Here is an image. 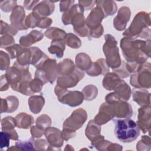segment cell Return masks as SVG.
<instances>
[{
  "instance_id": "1",
  "label": "cell",
  "mask_w": 151,
  "mask_h": 151,
  "mask_svg": "<svg viewBox=\"0 0 151 151\" xmlns=\"http://www.w3.org/2000/svg\"><path fill=\"white\" fill-rule=\"evenodd\" d=\"M150 41H143L125 37L120 41V47L124 58L129 63L142 64L150 57L146 50L150 51L147 44Z\"/></svg>"
},
{
  "instance_id": "2",
  "label": "cell",
  "mask_w": 151,
  "mask_h": 151,
  "mask_svg": "<svg viewBox=\"0 0 151 151\" xmlns=\"http://www.w3.org/2000/svg\"><path fill=\"white\" fill-rule=\"evenodd\" d=\"M115 123L114 133L121 142L129 143L137 138L140 134V129L135 122L129 118L113 119Z\"/></svg>"
},
{
  "instance_id": "3",
  "label": "cell",
  "mask_w": 151,
  "mask_h": 151,
  "mask_svg": "<svg viewBox=\"0 0 151 151\" xmlns=\"http://www.w3.org/2000/svg\"><path fill=\"white\" fill-rule=\"evenodd\" d=\"M87 117V113L84 109H78L74 110L63 123L62 134L64 140L67 141L74 137L76 134V130L81 127Z\"/></svg>"
},
{
  "instance_id": "4",
  "label": "cell",
  "mask_w": 151,
  "mask_h": 151,
  "mask_svg": "<svg viewBox=\"0 0 151 151\" xmlns=\"http://www.w3.org/2000/svg\"><path fill=\"white\" fill-rule=\"evenodd\" d=\"M104 37L105 43L103 45V50L106 58V61L108 66L113 70L121 65L117 41L114 37L110 34H106Z\"/></svg>"
},
{
  "instance_id": "5",
  "label": "cell",
  "mask_w": 151,
  "mask_h": 151,
  "mask_svg": "<svg viewBox=\"0 0 151 151\" xmlns=\"http://www.w3.org/2000/svg\"><path fill=\"white\" fill-rule=\"evenodd\" d=\"M148 15L144 12L138 13L123 35L133 39L137 37L146 38V24L147 21H150V17L147 18Z\"/></svg>"
},
{
  "instance_id": "6",
  "label": "cell",
  "mask_w": 151,
  "mask_h": 151,
  "mask_svg": "<svg viewBox=\"0 0 151 151\" xmlns=\"http://www.w3.org/2000/svg\"><path fill=\"white\" fill-rule=\"evenodd\" d=\"M58 76L56 61L47 58L38 67L35 73V77L40 79L44 84L49 82L52 84Z\"/></svg>"
},
{
  "instance_id": "7",
  "label": "cell",
  "mask_w": 151,
  "mask_h": 151,
  "mask_svg": "<svg viewBox=\"0 0 151 151\" xmlns=\"http://www.w3.org/2000/svg\"><path fill=\"white\" fill-rule=\"evenodd\" d=\"M55 93L60 102L71 107H76L83 103L84 97L82 93L78 91H68L67 88L56 86Z\"/></svg>"
},
{
  "instance_id": "8",
  "label": "cell",
  "mask_w": 151,
  "mask_h": 151,
  "mask_svg": "<svg viewBox=\"0 0 151 151\" xmlns=\"http://www.w3.org/2000/svg\"><path fill=\"white\" fill-rule=\"evenodd\" d=\"M106 101L112 104L114 117L118 118H129L133 114L131 106L125 101L116 99L112 93L108 94L106 97Z\"/></svg>"
},
{
  "instance_id": "9",
  "label": "cell",
  "mask_w": 151,
  "mask_h": 151,
  "mask_svg": "<svg viewBox=\"0 0 151 151\" xmlns=\"http://www.w3.org/2000/svg\"><path fill=\"white\" fill-rule=\"evenodd\" d=\"M84 76V72L76 67L72 73L58 76L57 80V86L63 88L73 87L83 78Z\"/></svg>"
},
{
  "instance_id": "10",
  "label": "cell",
  "mask_w": 151,
  "mask_h": 151,
  "mask_svg": "<svg viewBox=\"0 0 151 151\" xmlns=\"http://www.w3.org/2000/svg\"><path fill=\"white\" fill-rule=\"evenodd\" d=\"M44 134L49 143L47 150H52V147L57 150H60L59 148L63 145L64 140L62 132L54 127H48L45 130Z\"/></svg>"
},
{
  "instance_id": "11",
  "label": "cell",
  "mask_w": 151,
  "mask_h": 151,
  "mask_svg": "<svg viewBox=\"0 0 151 151\" xmlns=\"http://www.w3.org/2000/svg\"><path fill=\"white\" fill-rule=\"evenodd\" d=\"M104 18H105V16L103 10L97 5L96 8L91 10L86 20V25L88 29V32L101 27V22Z\"/></svg>"
},
{
  "instance_id": "12",
  "label": "cell",
  "mask_w": 151,
  "mask_h": 151,
  "mask_svg": "<svg viewBox=\"0 0 151 151\" xmlns=\"http://www.w3.org/2000/svg\"><path fill=\"white\" fill-rule=\"evenodd\" d=\"M114 117V112L113 106L111 104L105 102L103 103L99 109V112L96 116L94 122L99 124L101 125L106 124L107 122L110 121Z\"/></svg>"
},
{
  "instance_id": "13",
  "label": "cell",
  "mask_w": 151,
  "mask_h": 151,
  "mask_svg": "<svg viewBox=\"0 0 151 151\" xmlns=\"http://www.w3.org/2000/svg\"><path fill=\"white\" fill-rule=\"evenodd\" d=\"M9 18L11 25L18 31L28 29L24 22L25 11L21 6L17 5L14 7Z\"/></svg>"
},
{
  "instance_id": "14",
  "label": "cell",
  "mask_w": 151,
  "mask_h": 151,
  "mask_svg": "<svg viewBox=\"0 0 151 151\" xmlns=\"http://www.w3.org/2000/svg\"><path fill=\"white\" fill-rule=\"evenodd\" d=\"M130 17V11L129 8L123 6L120 8L117 15L115 17L113 24L116 29L122 31L126 28L127 22L129 21Z\"/></svg>"
},
{
  "instance_id": "15",
  "label": "cell",
  "mask_w": 151,
  "mask_h": 151,
  "mask_svg": "<svg viewBox=\"0 0 151 151\" xmlns=\"http://www.w3.org/2000/svg\"><path fill=\"white\" fill-rule=\"evenodd\" d=\"M150 107H142L139 110L138 120L137 124L142 131L145 133L150 129Z\"/></svg>"
},
{
  "instance_id": "16",
  "label": "cell",
  "mask_w": 151,
  "mask_h": 151,
  "mask_svg": "<svg viewBox=\"0 0 151 151\" xmlns=\"http://www.w3.org/2000/svg\"><path fill=\"white\" fill-rule=\"evenodd\" d=\"M109 71V67L106 63L104 59L100 58L97 60L95 63H92L90 68L86 71L88 75L90 76H98L104 75Z\"/></svg>"
},
{
  "instance_id": "17",
  "label": "cell",
  "mask_w": 151,
  "mask_h": 151,
  "mask_svg": "<svg viewBox=\"0 0 151 151\" xmlns=\"http://www.w3.org/2000/svg\"><path fill=\"white\" fill-rule=\"evenodd\" d=\"M114 90L113 94L117 99L122 101H127L129 99L131 94V89L124 80H120Z\"/></svg>"
},
{
  "instance_id": "18",
  "label": "cell",
  "mask_w": 151,
  "mask_h": 151,
  "mask_svg": "<svg viewBox=\"0 0 151 151\" xmlns=\"http://www.w3.org/2000/svg\"><path fill=\"white\" fill-rule=\"evenodd\" d=\"M19 106L18 99L12 96L1 99V113H12L15 111Z\"/></svg>"
},
{
  "instance_id": "19",
  "label": "cell",
  "mask_w": 151,
  "mask_h": 151,
  "mask_svg": "<svg viewBox=\"0 0 151 151\" xmlns=\"http://www.w3.org/2000/svg\"><path fill=\"white\" fill-rule=\"evenodd\" d=\"M43 34L39 31L33 30L28 35L21 37L19 39L20 45L24 47H27L40 41L43 38Z\"/></svg>"
},
{
  "instance_id": "20",
  "label": "cell",
  "mask_w": 151,
  "mask_h": 151,
  "mask_svg": "<svg viewBox=\"0 0 151 151\" xmlns=\"http://www.w3.org/2000/svg\"><path fill=\"white\" fill-rule=\"evenodd\" d=\"M16 126L15 118L12 116H7L1 120V129L2 131L8 132L12 136V140H18V134L14 130Z\"/></svg>"
},
{
  "instance_id": "21",
  "label": "cell",
  "mask_w": 151,
  "mask_h": 151,
  "mask_svg": "<svg viewBox=\"0 0 151 151\" xmlns=\"http://www.w3.org/2000/svg\"><path fill=\"white\" fill-rule=\"evenodd\" d=\"M150 93L145 89H134L133 91V100L142 107L150 105Z\"/></svg>"
},
{
  "instance_id": "22",
  "label": "cell",
  "mask_w": 151,
  "mask_h": 151,
  "mask_svg": "<svg viewBox=\"0 0 151 151\" xmlns=\"http://www.w3.org/2000/svg\"><path fill=\"white\" fill-rule=\"evenodd\" d=\"M54 10V5L52 4V2L49 1H42L34 8V11L36 12L39 15L42 17L51 15Z\"/></svg>"
},
{
  "instance_id": "23",
  "label": "cell",
  "mask_w": 151,
  "mask_h": 151,
  "mask_svg": "<svg viewBox=\"0 0 151 151\" xmlns=\"http://www.w3.org/2000/svg\"><path fill=\"white\" fill-rule=\"evenodd\" d=\"M16 126L20 129H28L34 123V118L26 113H21L15 117Z\"/></svg>"
},
{
  "instance_id": "24",
  "label": "cell",
  "mask_w": 151,
  "mask_h": 151,
  "mask_svg": "<svg viewBox=\"0 0 151 151\" xmlns=\"http://www.w3.org/2000/svg\"><path fill=\"white\" fill-rule=\"evenodd\" d=\"M28 105L30 110L34 114L40 113L44 105L45 100L42 95L33 96L28 99Z\"/></svg>"
},
{
  "instance_id": "25",
  "label": "cell",
  "mask_w": 151,
  "mask_h": 151,
  "mask_svg": "<svg viewBox=\"0 0 151 151\" xmlns=\"http://www.w3.org/2000/svg\"><path fill=\"white\" fill-rule=\"evenodd\" d=\"M120 77L113 73H109L105 75L103 80V86L107 90H113L120 82Z\"/></svg>"
},
{
  "instance_id": "26",
  "label": "cell",
  "mask_w": 151,
  "mask_h": 151,
  "mask_svg": "<svg viewBox=\"0 0 151 151\" xmlns=\"http://www.w3.org/2000/svg\"><path fill=\"white\" fill-rule=\"evenodd\" d=\"M76 68V67L74 63L70 59H65L57 65L58 73L60 76L70 74L72 73Z\"/></svg>"
},
{
  "instance_id": "27",
  "label": "cell",
  "mask_w": 151,
  "mask_h": 151,
  "mask_svg": "<svg viewBox=\"0 0 151 151\" xmlns=\"http://www.w3.org/2000/svg\"><path fill=\"white\" fill-rule=\"evenodd\" d=\"M92 62L90 57L85 53H79L76 57V65L82 71H87L91 66Z\"/></svg>"
},
{
  "instance_id": "28",
  "label": "cell",
  "mask_w": 151,
  "mask_h": 151,
  "mask_svg": "<svg viewBox=\"0 0 151 151\" xmlns=\"http://www.w3.org/2000/svg\"><path fill=\"white\" fill-rule=\"evenodd\" d=\"M96 3L97 4V5L101 8L105 17L109 15H113L117 11V6L114 1H96Z\"/></svg>"
},
{
  "instance_id": "29",
  "label": "cell",
  "mask_w": 151,
  "mask_h": 151,
  "mask_svg": "<svg viewBox=\"0 0 151 151\" xmlns=\"http://www.w3.org/2000/svg\"><path fill=\"white\" fill-rule=\"evenodd\" d=\"M100 130L101 127L100 125L96 124L93 120H91L88 123L85 130V133L87 138L90 140L93 141L94 139L100 135Z\"/></svg>"
},
{
  "instance_id": "30",
  "label": "cell",
  "mask_w": 151,
  "mask_h": 151,
  "mask_svg": "<svg viewBox=\"0 0 151 151\" xmlns=\"http://www.w3.org/2000/svg\"><path fill=\"white\" fill-rule=\"evenodd\" d=\"M65 50L64 41L63 40H52L50 47L48 48L49 52L55 55L58 58H61L63 56Z\"/></svg>"
},
{
  "instance_id": "31",
  "label": "cell",
  "mask_w": 151,
  "mask_h": 151,
  "mask_svg": "<svg viewBox=\"0 0 151 151\" xmlns=\"http://www.w3.org/2000/svg\"><path fill=\"white\" fill-rule=\"evenodd\" d=\"M66 35L67 34L64 31L55 27L50 28L45 32V35L47 38L52 39V40L64 41Z\"/></svg>"
},
{
  "instance_id": "32",
  "label": "cell",
  "mask_w": 151,
  "mask_h": 151,
  "mask_svg": "<svg viewBox=\"0 0 151 151\" xmlns=\"http://www.w3.org/2000/svg\"><path fill=\"white\" fill-rule=\"evenodd\" d=\"M81 93L83 95L84 99L86 100L90 101L94 99L96 97L98 93V90L96 86L90 84L86 86L83 88Z\"/></svg>"
},
{
  "instance_id": "33",
  "label": "cell",
  "mask_w": 151,
  "mask_h": 151,
  "mask_svg": "<svg viewBox=\"0 0 151 151\" xmlns=\"http://www.w3.org/2000/svg\"><path fill=\"white\" fill-rule=\"evenodd\" d=\"M64 43L73 48H78L81 45V40L72 33L67 34L64 39Z\"/></svg>"
},
{
  "instance_id": "34",
  "label": "cell",
  "mask_w": 151,
  "mask_h": 151,
  "mask_svg": "<svg viewBox=\"0 0 151 151\" xmlns=\"http://www.w3.org/2000/svg\"><path fill=\"white\" fill-rule=\"evenodd\" d=\"M15 146L18 150H35L34 146V139L33 137L30 138L28 140L22 141L18 140L15 143Z\"/></svg>"
},
{
  "instance_id": "35",
  "label": "cell",
  "mask_w": 151,
  "mask_h": 151,
  "mask_svg": "<svg viewBox=\"0 0 151 151\" xmlns=\"http://www.w3.org/2000/svg\"><path fill=\"white\" fill-rule=\"evenodd\" d=\"M51 119L47 114H42L36 120L37 126L42 130L48 128L51 125Z\"/></svg>"
},
{
  "instance_id": "36",
  "label": "cell",
  "mask_w": 151,
  "mask_h": 151,
  "mask_svg": "<svg viewBox=\"0 0 151 151\" xmlns=\"http://www.w3.org/2000/svg\"><path fill=\"white\" fill-rule=\"evenodd\" d=\"M18 30L12 25H8L7 23L1 21V34H10L15 35L17 34Z\"/></svg>"
},
{
  "instance_id": "37",
  "label": "cell",
  "mask_w": 151,
  "mask_h": 151,
  "mask_svg": "<svg viewBox=\"0 0 151 151\" xmlns=\"http://www.w3.org/2000/svg\"><path fill=\"white\" fill-rule=\"evenodd\" d=\"M9 55L4 52L3 51H0V69L1 70H6L10 65Z\"/></svg>"
},
{
  "instance_id": "38",
  "label": "cell",
  "mask_w": 151,
  "mask_h": 151,
  "mask_svg": "<svg viewBox=\"0 0 151 151\" xmlns=\"http://www.w3.org/2000/svg\"><path fill=\"white\" fill-rule=\"evenodd\" d=\"M44 83L39 78L35 77L34 80H31L29 84V88L31 91L34 94L41 91L43 87Z\"/></svg>"
},
{
  "instance_id": "39",
  "label": "cell",
  "mask_w": 151,
  "mask_h": 151,
  "mask_svg": "<svg viewBox=\"0 0 151 151\" xmlns=\"http://www.w3.org/2000/svg\"><path fill=\"white\" fill-rule=\"evenodd\" d=\"M23 48L22 46L19 44H14L11 46H9L5 48L6 51L8 53V55H9L10 58L12 59H14L15 58H17L18 55L19 53L20 52L21 50Z\"/></svg>"
},
{
  "instance_id": "40",
  "label": "cell",
  "mask_w": 151,
  "mask_h": 151,
  "mask_svg": "<svg viewBox=\"0 0 151 151\" xmlns=\"http://www.w3.org/2000/svg\"><path fill=\"white\" fill-rule=\"evenodd\" d=\"M0 47L1 48H6L9 46L12 45L15 43V40L10 34H4L0 38Z\"/></svg>"
},
{
  "instance_id": "41",
  "label": "cell",
  "mask_w": 151,
  "mask_h": 151,
  "mask_svg": "<svg viewBox=\"0 0 151 151\" xmlns=\"http://www.w3.org/2000/svg\"><path fill=\"white\" fill-rule=\"evenodd\" d=\"M147 146L150 148V139L149 136H143L136 145V149L138 150H147Z\"/></svg>"
},
{
  "instance_id": "42",
  "label": "cell",
  "mask_w": 151,
  "mask_h": 151,
  "mask_svg": "<svg viewBox=\"0 0 151 151\" xmlns=\"http://www.w3.org/2000/svg\"><path fill=\"white\" fill-rule=\"evenodd\" d=\"M113 70L119 77L123 78L129 77L130 74L126 68L125 62H123L118 68L113 69Z\"/></svg>"
},
{
  "instance_id": "43",
  "label": "cell",
  "mask_w": 151,
  "mask_h": 151,
  "mask_svg": "<svg viewBox=\"0 0 151 151\" xmlns=\"http://www.w3.org/2000/svg\"><path fill=\"white\" fill-rule=\"evenodd\" d=\"M12 139L10 133L2 131L1 132V149L8 147L9 145V140Z\"/></svg>"
},
{
  "instance_id": "44",
  "label": "cell",
  "mask_w": 151,
  "mask_h": 151,
  "mask_svg": "<svg viewBox=\"0 0 151 151\" xmlns=\"http://www.w3.org/2000/svg\"><path fill=\"white\" fill-rule=\"evenodd\" d=\"M16 1H4L1 2V9L4 12H9L16 6Z\"/></svg>"
},
{
  "instance_id": "45",
  "label": "cell",
  "mask_w": 151,
  "mask_h": 151,
  "mask_svg": "<svg viewBox=\"0 0 151 151\" xmlns=\"http://www.w3.org/2000/svg\"><path fill=\"white\" fill-rule=\"evenodd\" d=\"M34 146L35 150H47L49 146V143L44 139L34 140Z\"/></svg>"
},
{
  "instance_id": "46",
  "label": "cell",
  "mask_w": 151,
  "mask_h": 151,
  "mask_svg": "<svg viewBox=\"0 0 151 151\" xmlns=\"http://www.w3.org/2000/svg\"><path fill=\"white\" fill-rule=\"evenodd\" d=\"M52 21L48 18H46V17H41L38 24V27L41 28H48L52 23Z\"/></svg>"
},
{
  "instance_id": "47",
  "label": "cell",
  "mask_w": 151,
  "mask_h": 151,
  "mask_svg": "<svg viewBox=\"0 0 151 151\" xmlns=\"http://www.w3.org/2000/svg\"><path fill=\"white\" fill-rule=\"evenodd\" d=\"M32 137H41L44 134V130H41L37 126H32L30 130Z\"/></svg>"
},
{
  "instance_id": "48",
  "label": "cell",
  "mask_w": 151,
  "mask_h": 151,
  "mask_svg": "<svg viewBox=\"0 0 151 151\" xmlns=\"http://www.w3.org/2000/svg\"><path fill=\"white\" fill-rule=\"evenodd\" d=\"M78 3L84 9V10H89L94 5V4L96 3V1H79Z\"/></svg>"
},
{
  "instance_id": "49",
  "label": "cell",
  "mask_w": 151,
  "mask_h": 151,
  "mask_svg": "<svg viewBox=\"0 0 151 151\" xmlns=\"http://www.w3.org/2000/svg\"><path fill=\"white\" fill-rule=\"evenodd\" d=\"M74 1H62L60 2V11L63 12V11H67V10L69 9V8L72 6L71 4L74 3Z\"/></svg>"
},
{
  "instance_id": "50",
  "label": "cell",
  "mask_w": 151,
  "mask_h": 151,
  "mask_svg": "<svg viewBox=\"0 0 151 151\" xmlns=\"http://www.w3.org/2000/svg\"><path fill=\"white\" fill-rule=\"evenodd\" d=\"M9 84L5 76V74H3L1 77V91H5L9 87Z\"/></svg>"
}]
</instances>
